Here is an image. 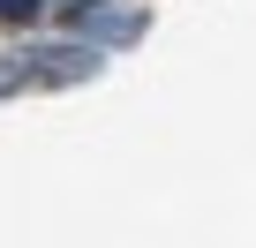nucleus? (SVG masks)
<instances>
[{
    "label": "nucleus",
    "instance_id": "3",
    "mask_svg": "<svg viewBox=\"0 0 256 248\" xmlns=\"http://www.w3.org/2000/svg\"><path fill=\"white\" fill-rule=\"evenodd\" d=\"M16 83H30V75H23V53H16V60H0V98H8Z\"/></svg>",
    "mask_w": 256,
    "mask_h": 248
},
{
    "label": "nucleus",
    "instance_id": "1",
    "mask_svg": "<svg viewBox=\"0 0 256 248\" xmlns=\"http://www.w3.org/2000/svg\"><path fill=\"white\" fill-rule=\"evenodd\" d=\"M23 75H30V83H83V75H98V45H83V38L30 45V53H23Z\"/></svg>",
    "mask_w": 256,
    "mask_h": 248
},
{
    "label": "nucleus",
    "instance_id": "4",
    "mask_svg": "<svg viewBox=\"0 0 256 248\" xmlns=\"http://www.w3.org/2000/svg\"><path fill=\"white\" fill-rule=\"evenodd\" d=\"M46 8V0H0V15H8V23H23V15H38Z\"/></svg>",
    "mask_w": 256,
    "mask_h": 248
},
{
    "label": "nucleus",
    "instance_id": "2",
    "mask_svg": "<svg viewBox=\"0 0 256 248\" xmlns=\"http://www.w3.org/2000/svg\"><path fill=\"white\" fill-rule=\"evenodd\" d=\"M76 38L98 45V53L136 45V38H144V8H83V15H76Z\"/></svg>",
    "mask_w": 256,
    "mask_h": 248
}]
</instances>
